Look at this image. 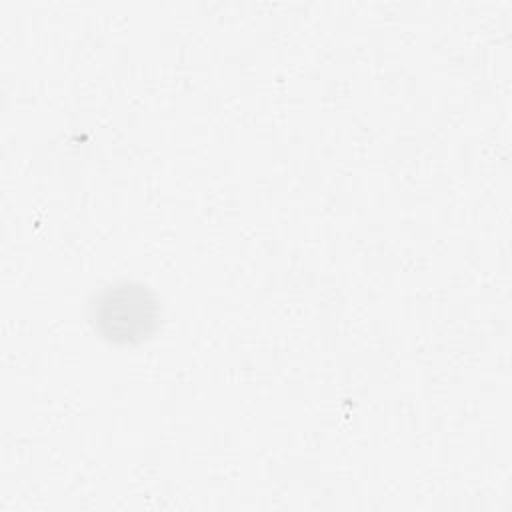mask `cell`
Listing matches in <instances>:
<instances>
[{
  "label": "cell",
  "instance_id": "cell-1",
  "mask_svg": "<svg viewBox=\"0 0 512 512\" xmlns=\"http://www.w3.org/2000/svg\"><path fill=\"white\" fill-rule=\"evenodd\" d=\"M158 304L144 286H110L102 292L96 306V318L106 338L128 342L146 332V324L156 320Z\"/></svg>",
  "mask_w": 512,
  "mask_h": 512
}]
</instances>
